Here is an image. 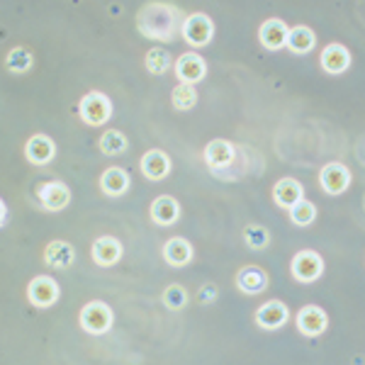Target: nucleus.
I'll list each match as a JSON object with an SVG mask.
<instances>
[{"instance_id": "obj_7", "label": "nucleus", "mask_w": 365, "mask_h": 365, "mask_svg": "<svg viewBox=\"0 0 365 365\" xmlns=\"http://www.w3.org/2000/svg\"><path fill=\"white\" fill-rule=\"evenodd\" d=\"M173 68H175V76H178V83H185V86H195L197 81H202L205 76H207V63H205V58L195 54V51L180 54L175 58Z\"/></svg>"}, {"instance_id": "obj_30", "label": "nucleus", "mask_w": 365, "mask_h": 365, "mask_svg": "<svg viewBox=\"0 0 365 365\" xmlns=\"http://www.w3.org/2000/svg\"><path fill=\"white\" fill-rule=\"evenodd\" d=\"M244 239H246V244H249L253 251H261V249H266V246L270 244L268 229L266 227H258V225H249V227H246Z\"/></svg>"}, {"instance_id": "obj_25", "label": "nucleus", "mask_w": 365, "mask_h": 365, "mask_svg": "<svg viewBox=\"0 0 365 365\" xmlns=\"http://www.w3.org/2000/svg\"><path fill=\"white\" fill-rule=\"evenodd\" d=\"M170 103L178 113H187L197 105V91L195 86H185V83H178L170 93Z\"/></svg>"}, {"instance_id": "obj_14", "label": "nucleus", "mask_w": 365, "mask_h": 365, "mask_svg": "<svg viewBox=\"0 0 365 365\" xmlns=\"http://www.w3.org/2000/svg\"><path fill=\"white\" fill-rule=\"evenodd\" d=\"M273 200H275V205H278V207L290 212L299 202V200H304L302 182L295 180V178H280L278 182H275V187H273Z\"/></svg>"}, {"instance_id": "obj_20", "label": "nucleus", "mask_w": 365, "mask_h": 365, "mask_svg": "<svg viewBox=\"0 0 365 365\" xmlns=\"http://www.w3.org/2000/svg\"><path fill=\"white\" fill-rule=\"evenodd\" d=\"M237 287L244 295H258L268 287V275L266 270H261L258 266H246L239 270L237 275Z\"/></svg>"}, {"instance_id": "obj_5", "label": "nucleus", "mask_w": 365, "mask_h": 365, "mask_svg": "<svg viewBox=\"0 0 365 365\" xmlns=\"http://www.w3.org/2000/svg\"><path fill=\"white\" fill-rule=\"evenodd\" d=\"M290 270H292V278L297 282H314L324 273V258L314 251H299L292 258Z\"/></svg>"}, {"instance_id": "obj_31", "label": "nucleus", "mask_w": 365, "mask_h": 365, "mask_svg": "<svg viewBox=\"0 0 365 365\" xmlns=\"http://www.w3.org/2000/svg\"><path fill=\"white\" fill-rule=\"evenodd\" d=\"M163 304H166L168 309L178 312L187 304V292L182 285H168L166 290H163Z\"/></svg>"}, {"instance_id": "obj_26", "label": "nucleus", "mask_w": 365, "mask_h": 365, "mask_svg": "<svg viewBox=\"0 0 365 365\" xmlns=\"http://www.w3.org/2000/svg\"><path fill=\"white\" fill-rule=\"evenodd\" d=\"M100 151L105 156H117L127 151V137L120 132V129H110L100 137Z\"/></svg>"}, {"instance_id": "obj_24", "label": "nucleus", "mask_w": 365, "mask_h": 365, "mask_svg": "<svg viewBox=\"0 0 365 365\" xmlns=\"http://www.w3.org/2000/svg\"><path fill=\"white\" fill-rule=\"evenodd\" d=\"M317 44V34L312 32L307 25H297L290 29V34H287V49L292 51V54H309L312 49H314Z\"/></svg>"}, {"instance_id": "obj_4", "label": "nucleus", "mask_w": 365, "mask_h": 365, "mask_svg": "<svg viewBox=\"0 0 365 365\" xmlns=\"http://www.w3.org/2000/svg\"><path fill=\"white\" fill-rule=\"evenodd\" d=\"M78 110H81V120H83L86 125H91V127L105 125V122L113 117V103H110V98L105 96V93H100V91L88 93V96L81 100Z\"/></svg>"}, {"instance_id": "obj_16", "label": "nucleus", "mask_w": 365, "mask_h": 365, "mask_svg": "<svg viewBox=\"0 0 365 365\" xmlns=\"http://www.w3.org/2000/svg\"><path fill=\"white\" fill-rule=\"evenodd\" d=\"M91 253H93V261H96L98 266L110 268V266H115V263H120L122 244H120V239H115V237H100L93 241Z\"/></svg>"}, {"instance_id": "obj_18", "label": "nucleus", "mask_w": 365, "mask_h": 365, "mask_svg": "<svg viewBox=\"0 0 365 365\" xmlns=\"http://www.w3.org/2000/svg\"><path fill=\"white\" fill-rule=\"evenodd\" d=\"M141 173L149 180H163L170 173V158L166 151L151 149L141 156Z\"/></svg>"}, {"instance_id": "obj_22", "label": "nucleus", "mask_w": 365, "mask_h": 365, "mask_svg": "<svg viewBox=\"0 0 365 365\" xmlns=\"http://www.w3.org/2000/svg\"><path fill=\"white\" fill-rule=\"evenodd\" d=\"M100 190H103L105 195H110V197L125 195V192L129 190V173L125 168H120V166L108 168L103 175H100Z\"/></svg>"}, {"instance_id": "obj_9", "label": "nucleus", "mask_w": 365, "mask_h": 365, "mask_svg": "<svg viewBox=\"0 0 365 365\" xmlns=\"http://www.w3.org/2000/svg\"><path fill=\"white\" fill-rule=\"evenodd\" d=\"M319 185L329 195H341V192H346V187L351 185V170L339 161L327 163V166L319 170Z\"/></svg>"}, {"instance_id": "obj_10", "label": "nucleus", "mask_w": 365, "mask_h": 365, "mask_svg": "<svg viewBox=\"0 0 365 365\" xmlns=\"http://www.w3.org/2000/svg\"><path fill=\"white\" fill-rule=\"evenodd\" d=\"M327 327H329V317L322 307H317V304H307V307L299 309V314H297L299 334L314 339V336H322V334L327 331Z\"/></svg>"}, {"instance_id": "obj_6", "label": "nucleus", "mask_w": 365, "mask_h": 365, "mask_svg": "<svg viewBox=\"0 0 365 365\" xmlns=\"http://www.w3.org/2000/svg\"><path fill=\"white\" fill-rule=\"evenodd\" d=\"M58 295H61L58 282L54 278H49V275H37V278H32V282L27 285V299L39 309H46V307H51V304H56Z\"/></svg>"}, {"instance_id": "obj_28", "label": "nucleus", "mask_w": 365, "mask_h": 365, "mask_svg": "<svg viewBox=\"0 0 365 365\" xmlns=\"http://www.w3.org/2000/svg\"><path fill=\"white\" fill-rule=\"evenodd\" d=\"M173 66V61H170V54L166 49H151L149 54H146V71L154 76H161L166 73V71Z\"/></svg>"}, {"instance_id": "obj_27", "label": "nucleus", "mask_w": 365, "mask_h": 365, "mask_svg": "<svg viewBox=\"0 0 365 365\" xmlns=\"http://www.w3.org/2000/svg\"><path fill=\"white\" fill-rule=\"evenodd\" d=\"M290 220L297 227H309L317 220V205L309 202V200H299L295 207L290 210Z\"/></svg>"}, {"instance_id": "obj_33", "label": "nucleus", "mask_w": 365, "mask_h": 365, "mask_svg": "<svg viewBox=\"0 0 365 365\" xmlns=\"http://www.w3.org/2000/svg\"><path fill=\"white\" fill-rule=\"evenodd\" d=\"M5 220H8V207H5V202L0 200V227L5 225Z\"/></svg>"}, {"instance_id": "obj_3", "label": "nucleus", "mask_w": 365, "mask_h": 365, "mask_svg": "<svg viewBox=\"0 0 365 365\" xmlns=\"http://www.w3.org/2000/svg\"><path fill=\"white\" fill-rule=\"evenodd\" d=\"M180 34H182V39L190 46H195V49L197 46H207L212 42V37H215V22L205 13H192L182 22Z\"/></svg>"}, {"instance_id": "obj_15", "label": "nucleus", "mask_w": 365, "mask_h": 365, "mask_svg": "<svg viewBox=\"0 0 365 365\" xmlns=\"http://www.w3.org/2000/svg\"><path fill=\"white\" fill-rule=\"evenodd\" d=\"M349 66H351V51L346 49L344 44L331 42V44L324 46V51H322V68L327 71V73L339 76V73H344V71H349Z\"/></svg>"}, {"instance_id": "obj_17", "label": "nucleus", "mask_w": 365, "mask_h": 365, "mask_svg": "<svg viewBox=\"0 0 365 365\" xmlns=\"http://www.w3.org/2000/svg\"><path fill=\"white\" fill-rule=\"evenodd\" d=\"M39 200H42V205L49 212H58L71 202V190H68L66 182L51 180V182H44V185L39 187Z\"/></svg>"}, {"instance_id": "obj_21", "label": "nucleus", "mask_w": 365, "mask_h": 365, "mask_svg": "<svg viewBox=\"0 0 365 365\" xmlns=\"http://www.w3.org/2000/svg\"><path fill=\"white\" fill-rule=\"evenodd\" d=\"M44 261H46V266H51L56 270H66L73 266L76 249L71 244H66V241H51V244H46Z\"/></svg>"}, {"instance_id": "obj_8", "label": "nucleus", "mask_w": 365, "mask_h": 365, "mask_svg": "<svg viewBox=\"0 0 365 365\" xmlns=\"http://www.w3.org/2000/svg\"><path fill=\"white\" fill-rule=\"evenodd\" d=\"M237 154H239V149L232 144V141L212 139L210 144L205 146V163H207L215 173H220L222 168H229L234 161H237Z\"/></svg>"}, {"instance_id": "obj_12", "label": "nucleus", "mask_w": 365, "mask_h": 365, "mask_svg": "<svg viewBox=\"0 0 365 365\" xmlns=\"http://www.w3.org/2000/svg\"><path fill=\"white\" fill-rule=\"evenodd\" d=\"M287 34H290V27L282 20H278V17H270L258 29V39H261V44L268 51H280L287 44Z\"/></svg>"}, {"instance_id": "obj_23", "label": "nucleus", "mask_w": 365, "mask_h": 365, "mask_svg": "<svg viewBox=\"0 0 365 365\" xmlns=\"http://www.w3.org/2000/svg\"><path fill=\"white\" fill-rule=\"evenodd\" d=\"M163 258H166L168 266H187V263L192 261V246L190 241H185L182 237H173L166 241V246H163Z\"/></svg>"}, {"instance_id": "obj_29", "label": "nucleus", "mask_w": 365, "mask_h": 365, "mask_svg": "<svg viewBox=\"0 0 365 365\" xmlns=\"http://www.w3.org/2000/svg\"><path fill=\"white\" fill-rule=\"evenodd\" d=\"M5 66L13 73H25V71L32 68V54L25 49V46H15L13 51L5 58Z\"/></svg>"}, {"instance_id": "obj_32", "label": "nucleus", "mask_w": 365, "mask_h": 365, "mask_svg": "<svg viewBox=\"0 0 365 365\" xmlns=\"http://www.w3.org/2000/svg\"><path fill=\"white\" fill-rule=\"evenodd\" d=\"M215 295H217V290H215V285H205L202 290H200V302H212L215 299Z\"/></svg>"}, {"instance_id": "obj_1", "label": "nucleus", "mask_w": 365, "mask_h": 365, "mask_svg": "<svg viewBox=\"0 0 365 365\" xmlns=\"http://www.w3.org/2000/svg\"><path fill=\"white\" fill-rule=\"evenodd\" d=\"M185 17L170 3H146L137 15V27L144 37L156 42H173L180 34Z\"/></svg>"}, {"instance_id": "obj_2", "label": "nucleus", "mask_w": 365, "mask_h": 365, "mask_svg": "<svg viewBox=\"0 0 365 365\" xmlns=\"http://www.w3.org/2000/svg\"><path fill=\"white\" fill-rule=\"evenodd\" d=\"M113 319L115 317H113L110 304L100 302V299L88 302L78 314L81 329H83L86 334H91V336H103V334H108L110 329H113Z\"/></svg>"}, {"instance_id": "obj_11", "label": "nucleus", "mask_w": 365, "mask_h": 365, "mask_svg": "<svg viewBox=\"0 0 365 365\" xmlns=\"http://www.w3.org/2000/svg\"><path fill=\"white\" fill-rule=\"evenodd\" d=\"M287 319H290V309H287L285 302L280 299H270V302L261 304L256 309V324L261 329H268V331H275V329L285 327Z\"/></svg>"}, {"instance_id": "obj_19", "label": "nucleus", "mask_w": 365, "mask_h": 365, "mask_svg": "<svg viewBox=\"0 0 365 365\" xmlns=\"http://www.w3.org/2000/svg\"><path fill=\"white\" fill-rule=\"evenodd\" d=\"M149 212H151V220H154V225L170 227V225H175V222H178L180 205H178V200H175V197L161 195V197H156L154 202H151Z\"/></svg>"}, {"instance_id": "obj_13", "label": "nucleus", "mask_w": 365, "mask_h": 365, "mask_svg": "<svg viewBox=\"0 0 365 365\" xmlns=\"http://www.w3.org/2000/svg\"><path fill=\"white\" fill-rule=\"evenodd\" d=\"M25 156L29 163H34V166H44V163H49L51 158L56 156V144L51 137H46V134H34V137L27 139L25 144Z\"/></svg>"}]
</instances>
